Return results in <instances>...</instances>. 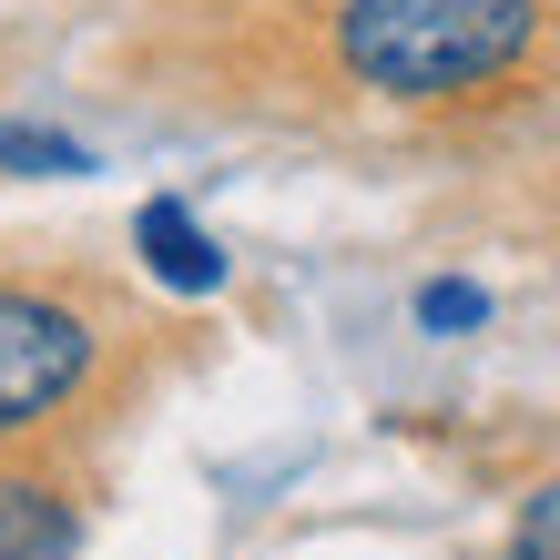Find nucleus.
I'll return each mask as SVG.
<instances>
[{"label":"nucleus","mask_w":560,"mask_h":560,"mask_svg":"<svg viewBox=\"0 0 560 560\" xmlns=\"http://www.w3.org/2000/svg\"><path fill=\"white\" fill-rule=\"evenodd\" d=\"M540 31V0H347L337 61L387 103H448L500 82Z\"/></svg>","instance_id":"nucleus-1"},{"label":"nucleus","mask_w":560,"mask_h":560,"mask_svg":"<svg viewBox=\"0 0 560 560\" xmlns=\"http://www.w3.org/2000/svg\"><path fill=\"white\" fill-rule=\"evenodd\" d=\"M103 368V316L61 285H0V439L61 418Z\"/></svg>","instance_id":"nucleus-2"},{"label":"nucleus","mask_w":560,"mask_h":560,"mask_svg":"<svg viewBox=\"0 0 560 560\" xmlns=\"http://www.w3.org/2000/svg\"><path fill=\"white\" fill-rule=\"evenodd\" d=\"M82 550V510L51 479L0 469V560H72Z\"/></svg>","instance_id":"nucleus-3"},{"label":"nucleus","mask_w":560,"mask_h":560,"mask_svg":"<svg viewBox=\"0 0 560 560\" xmlns=\"http://www.w3.org/2000/svg\"><path fill=\"white\" fill-rule=\"evenodd\" d=\"M133 245H143V266H153L163 285H174V295H214V285H224V255H214V235H205V224H194V214L174 205V194H153V205L133 214Z\"/></svg>","instance_id":"nucleus-4"},{"label":"nucleus","mask_w":560,"mask_h":560,"mask_svg":"<svg viewBox=\"0 0 560 560\" xmlns=\"http://www.w3.org/2000/svg\"><path fill=\"white\" fill-rule=\"evenodd\" d=\"M0 163H11V174H92V153H82V143L31 133V122H0Z\"/></svg>","instance_id":"nucleus-5"},{"label":"nucleus","mask_w":560,"mask_h":560,"mask_svg":"<svg viewBox=\"0 0 560 560\" xmlns=\"http://www.w3.org/2000/svg\"><path fill=\"white\" fill-rule=\"evenodd\" d=\"M510 560H560V479L520 500V530H510Z\"/></svg>","instance_id":"nucleus-6"},{"label":"nucleus","mask_w":560,"mask_h":560,"mask_svg":"<svg viewBox=\"0 0 560 560\" xmlns=\"http://www.w3.org/2000/svg\"><path fill=\"white\" fill-rule=\"evenodd\" d=\"M479 316H489L479 285H428L418 295V326H439V337H448V326H479Z\"/></svg>","instance_id":"nucleus-7"}]
</instances>
